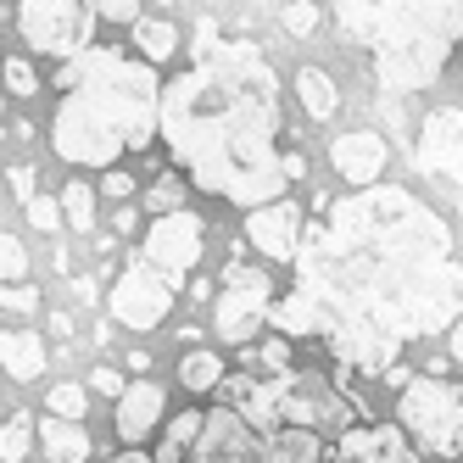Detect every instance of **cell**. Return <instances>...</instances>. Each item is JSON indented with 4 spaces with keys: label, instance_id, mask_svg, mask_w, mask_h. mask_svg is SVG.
I'll return each mask as SVG.
<instances>
[{
    "label": "cell",
    "instance_id": "obj_1",
    "mask_svg": "<svg viewBox=\"0 0 463 463\" xmlns=\"http://www.w3.org/2000/svg\"><path fill=\"white\" fill-rule=\"evenodd\" d=\"M156 128L202 190L241 207H262L285 190L274 151V73L251 45H218L213 28H202V68L162 90Z\"/></svg>",
    "mask_w": 463,
    "mask_h": 463
},
{
    "label": "cell",
    "instance_id": "obj_2",
    "mask_svg": "<svg viewBox=\"0 0 463 463\" xmlns=\"http://www.w3.org/2000/svg\"><path fill=\"white\" fill-rule=\"evenodd\" d=\"M61 107L51 123V146L73 168H112L123 146H156V107L162 84L151 61H128L112 45H84L61 56Z\"/></svg>",
    "mask_w": 463,
    "mask_h": 463
},
{
    "label": "cell",
    "instance_id": "obj_3",
    "mask_svg": "<svg viewBox=\"0 0 463 463\" xmlns=\"http://www.w3.org/2000/svg\"><path fill=\"white\" fill-rule=\"evenodd\" d=\"M402 424L424 441V452H436V458L463 452V385L408 380L402 385Z\"/></svg>",
    "mask_w": 463,
    "mask_h": 463
},
{
    "label": "cell",
    "instance_id": "obj_4",
    "mask_svg": "<svg viewBox=\"0 0 463 463\" xmlns=\"http://www.w3.org/2000/svg\"><path fill=\"white\" fill-rule=\"evenodd\" d=\"M17 28L45 56H73L90 45L95 6L90 0H17Z\"/></svg>",
    "mask_w": 463,
    "mask_h": 463
},
{
    "label": "cell",
    "instance_id": "obj_5",
    "mask_svg": "<svg viewBox=\"0 0 463 463\" xmlns=\"http://www.w3.org/2000/svg\"><path fill=\"white\" fill-rule=\"evenodd\" d=\"M202 246H207V223L195 218V213H184V207L156 213L151 229H146V262L168 285H179L195 262H202Z\"/></svg>",
    "mask_w": 463,
    "mask_h": 463
},
{
    "label": "cell",
    "instance_id": "obj_6",
    "mask_svg": "<svg viewBox=\"0 0 463 463\" xmlns=\"http://www.w3.org/2000/svg\"><path fill=\"white\" fill-rule=\"evenodd\" d=\"M262 318H269V274H257V269H229V279H223V290H218V307H213L218 341L246 346V341L257 335Z\"/></svg>",
    "mask_w": 463,
    "mask_h": 463
},
{
    "label": "cell",
    "instance_id": "obj_7",
    "mask_svg": "<svg viewBox=\"0 0 463 463\" xmlns=\"http://www.w3.org/2000/svg\"><path fill=\"white\" fill-rule=\"evenodd\" d=\"M168 307H174V285L162 279L146 257L123 262V274L112 285V318L128 324V329H156L162 318H168Z\"/></svg>",
    "mask_w": 463,
    "mask_h": 463
},
{
    "label": "cell",
    "instance_id": "obj_8",
    "mask_svg": "<svg viewBox=\"0 0 463 463\" xmlns=\"http://www.w3.org/2000/svg\"><path fill=\"white\" fill-rule=\"evenodd\" d=\"M184 463H269V447L257 441V430L235 413V408H213V419H202Z\"/></svg>",
    "mask_w": 463,
    "mask_h": 463
},
{
    "label": "cell",
    "instance_id": "obj_9",
    "mask_svg": "<svg viewBox=\"0 0 463 463\" xmlns=\"http://www.w3.org/2000/svg\"><path fill=\"white\" fill-rule=\"evenodd\" d=\"M246 241L274 257V262H290L296 251H302V207L296 202H262L251 218H246Z\"/></svg>",
    "mask_w": 463,
    "mask_h": 463
},
{
    "label": "cell",
    "instance_id": "obj_10",
    "mask_svg": "<svg viewBox=\"0 0 463 463\" xmlns=\"http://www.w3.org/2000/svg\"><path fill=\"white\" fill-rule=\"evenodd\" d=\"M329 162H335V174L346 184H374L385 174V162H391V146L374 135V128H357V135H341L329 146Z\"/></svg>",
    "mask_w": 463,
    "mask_h": 463
},
{
    "label": "cell",
    "instance_id": "obj_11",
    "mask_svg": "<svg viewBox=\"0 0 463 463\" xmlns=\"http://www.w3.org/2000/svg\"><path fill=\"white\" fill-rule=\"evenodd\" d=\"M162 408H168V391H162L156 380L123 385V396H118V441H123V447L146 441L151 430H156V419H162Z\"/></svg>",
    "mask_w": 463,
    "mask_h": 463
},
{
    "label": "cell",
    "instance_id": "obj_12",
    "mask_svg": "<svg viewBox=\"0 0 463 463\" xmlns=\"http://www.w3.org/2000/svg\"><path fill=\"white\" fill-rule=\"evenodd\" d=\"M335 463H419L402 441V430L391 424H363V430H346L341 447H335Z\"/></svg>",
    "mask_w": 463,
    "mask_h": 463
},
{
    "label": "cell",
    "instance_id": "obj_13",
    "mask_svg": "<svg viewBox=\"0 0 463 463\" xmlns=\"http://www.w3.org/2000/svg\"><path fill=\"white\" fill-rule=\"evenodd\" d=\"M45 363H51V352L34 329H0V369L12 380H40Z\"/></svg>",
    "mask_w": 463,
    "mask_h": 463
},
{
    "label": "cell",
    "instance_id": "obj_14",
    "mask_svg": "<svg viewBox=\"0 0 463 463\" xmlns=\"http://www.w3.org/2000/svg\"><path fill=\"white\" fill-rule=\"evenodd\" d=\"M34 436H40V447H45V458L51 463H84L95 447H90V436H84V419H40L34 424Z\"/></svg>",
    "mask_w": 463,
    "mask_h": 463
},
{
    "label": "cell",
    "instance_id": "obj_15",
    "mask_svg": "<svg viewBox=\"0 0 463 463\" xmlns=\"http://www.w3.org/2000/svg\"><path fill=\"white\" fill-rule=\"evenodd\" d=\"M195 436H202V413H195V408L174 413L168 430H162V441H156V452H151V463H184L190 447H195Z\"/></svg>",
    "mask_w": 463,
    "mask_h": 463
},
{
    "label": "cell",
    "instance_id": "obj_16",
    "mask_svg": "<svg viewBox=\"0 0 463 463\" xmlns=\"http://www.w3.org/2000/svg\"><path fill=\"white\" fill-rule=\"evenodd\" d=\"M296 95H302V112L307 118H335V79H329L324 68H302L296 73Z\"/></svg>",
    "mask_w": 463,
    "mask_h": 463
},
{
    "label": "cell",
    "instance_id": "obj_17",
    "mask_svg": "<svg viewBox=\"0 0 463 463\" xmlns=\"http://www.w3.org/2000/svg\"><path fill=\"white\" fill-rule=\"evenodd\" d=\"M135 51L146 61H168L179 51V28L162 23V17H135Z\"/></svg>",
    "mask_w": 463,
    "mask_h": 463
},
{
    "label": "cell",
    "instance_id": "obj_18",
    "mask_svg": "<svg viewBox=\"0 0 463 463\" xmlns=\"http://www.w3.org/2000/svg\"><path fill=\"white\" fill-rule=\"evenodd\" d=\"M179 380H184L190 391H213V385L223 380V357H218L213 346H195V352H184V363H179Z\"/></svg>",
    "mask_w": 463,
    "mask_h": 463
},
{
    "label": "cell",
    "instance_id": "obj_19",
    "mask_svg": "<svg viewBox=\"0 0 463 463\" xmlns=\"http://www.w3.org/2000/svg\"><path fill=\"white\" fill-rule=\"evenodd\" d=\"M61 218H68L73 229H79V235H84V229H95V184H68V190H61Z\"/></svg>",
    "mask_w": 463,
    "mask_h": 463
},
{
    "label": "cell",
    "instance_id": "obj_20",
    "mask_svg": "<svg viewBox=\"0 0 463 463\" xmlns=\"http://www.w3.org/2000/svg\"><path fill=\"white\" fill-rule=\"evenodd\" d=\"M28 452H34V419L17 413L6 430H0V463H23Z\"/></svg>",
    "mask_w": 463,
    "mask_h": 463
},
{
    "label": "cell",
    "instance_id": "obj_21",
    "mask_svg": "<svg viewBox=\"0 0 463 463\" xmlns=\"http://www.w3.org/2000/svg\"><path fill=\"white\" fill-rule=\"evenodd\" d=\"M0 79H6V95H17V101L40 90V73H34V61H28V56H6V61H0Z\"/></svg>",
    "mask_w": 463,
    "mask_h": 463
},
{
    "label": "cell",
    "instance_id": "obj_22",
    "mask_svg": "<svg viewBox=\"0 0 463 463\" xmlns=\"http://www.w3.org/2000/svg\"><path fill=\"white\" fill-rule=\"evenodd\" d=\"M28 279V246L17 235H0V285Z\"/></svg>",
    "mask_w": 463,
    "mask_h": 463
},
{
    "label": "cell",
    "instance_id": "obj_23",
    "mask_svg": "<svg viewBox=\"0 0 463 463\" xmlns=\"http://www.w3.org/2000/svg\"><path fill=\"white\" fill-rule=\"evenodd\" d=\"M179 202H184V179L179 174H156V184L146 190V207L151 213H174Z\"/></svg>",
    "mask_w": 463,
    "mask_h": 463
},
{
    "label": "cell",
    "instance_id": "obj_24",
    "mask_svg": "<svg viewBox=\"0 0 463 463\" xmlns=\"http://www.w3.org/2000/svg\"><path fill=\"white\" fill-rule=\"evenodd\" d=\"M45 408H51L56 419H84V385H73V380H61V385H51V396H45Z\"/></svg>",
    "mask_w": 463,
    "mask_h": 463
},
{
    "label": "cell",
    "instance_id": "obj_25",
    "mask_svg": "<svg viewBox=\"0 0 463 463\" xmlns=\"http://www.w3.org/2000/svg\"><path fill=\"white\" fill-rule=\"evenodd\" d=\"M23 213H28V223H34V229H45V235H56V229H61V202H51V195H28V202H23Z\"/></svg>",
    "mask_w": 463,
    "mask_h": 463
},
{
    "label": "cell",
    "instance_id": "obj_26",
    "mask_svg": "<svg viewBox=\"0 0 463 463\" xmlns=\"http://www.w3.org/2000/svg\"><path fill=\"white\" fill-rule=\"evenodd\" d=\"M101 195H112V202H128V195H135V174H123L118 162L112 168H101V184H95Z\"/></svg>",
    "mask_w": 463,
    "mask_h": 463
},
{
    "label": "cell",
    "instance_id": "obj_27",
    "mask_svg": "<svg viewBox=\"0 0 463 463\" xmlns=\"http://www.w3.org/2000/svg\"><path fill=\"white\" fill-rule=\"evenodd\" d=\"M285 28H290V34H313V28H318V6H313V0H290V6H285Z\"/></svg>",
    "mask_w": 463,
    "mask_h": 463
},
{
    "label": "cell",
    "instance_id": "obj_28",
    "mask_svg": "<svg viewBox=\"0 0 463 463\" xmlns=\"http://www.w3.org/2000/svg\"><path fill=\"white\" fill-rule=\"evenodd\" d=\"M90 6L101 23H135L140 17V0H90Z\"/></svg>",
    "mask_w": 463,
    "mask_h": 463
},
{
    "label": "cell",
    "instance_id": "obj_29",
    "mask_svg": "<svg viewBox=\"0 0 463 463\" xmlns=\"http://www.w3.org/2000/svg\"><path fill=\"white\" fill-rule=\"evenodd\" d=\"M0 307H12V313H34V307H40V290H28L23 279H17V285H0Z\"/></svg>",
    "mask_w": 463,
    "mask_h": 463
},
{
    "label": "cell",
    "instance_id": "obj_30",
    "mask_svg": "<svg viewBox=\"0 0 463 463\" xmlns=\"http://www.w3.org/2000/svg\"><path fill=\"white\" fill-rule=\"evenodd\" d=\"M6 184H12V195H17V202H28V195L40 190V174L28 168V162H12V168H6Z\"/></svg>",
    "mask_w": 463,
    "mask_h": 463
},
{
    "label": "cell",
    "instance_id": "obj_31",
    "mask_svg": "<svg viewBox=\"0 0 463 463\" xmlns=\"http://www.w3.org/2000/svg\"><path fill=\"white\" fill-rule=\"evenodd\" d=\"M285 363H290V346H285V341H269V346H262V369H269V374H285Z\"/></svg>",
    "mask_w": 463,
    "mask_h": 463
},
{
    "label": "cell",
    "instance_id": "obj_32",
    "mask_svg": "<svg viewBox=\"0 0 463 463\" xmlns=\"http://www.w3.org/2000/svg\"><path fill=\"white\" fill-rule=\"evenodd\" d=\"M95 391H101V396H123V374L118 369H95V380H90Z\"/></svg>",
    "mask_w": 463,
    "mask_h": 463
},
{
    "label": "cell",
    "instance_id": "obj_33",
    "mask_svg": "<svg viewBox=\"0 0 463 463\" xmlns=\"http://www.w3.org/2000/svg\"><path fill=\"white\" fill-rule=\"evenodd\" d=\"M279 174H285V184H290V179H307V156L285 151V156H279Z\"/></svg>",
    "mask_w": 463,
    "mask_h": 463
},
{
    "label": "cell",
    "instance_id": "obj_34",
    "mask_svg": "<svg viewBox=\"0 0 463 463\" xmlns=\"http://www.w3.org/2000/svg\"><path fill=\"white\" fill-rule=\"evenodd\" d=\"M128 229H140V213L128 202H118V235H128Z\"/></svg>",
    "mask_w": 463,
    "mask_h": 463
},
{
    "label": "cell",
    "instance_id": "obj_35",
    "mask_svg": "<svg viewBox=\"0 0 463 463\" xmlns=\"http://www.w3.org/2000/svg\"><path fill=\"white\" fill-rule=\"evenodd\" d=\"M452 357L463 363V318H458V329H452Z\"/></svg>",
    "mask_w": 463,
    "mask_h": 463
},
{
    "label": "cell",
    "instance_id": "obj_36",
    "mask_svg": "<svg viewBox=\"0 0 463 463\" xmlns=\"http://www.w3.org/2000/svg\"><path fill=\"white\" fill-rule=\"evenodd\" d=\"M112 463H151V458H146V452H118Z\"/></svg>",
    "mask_w": 463,
    "mask_h": 463
}]
</instances>
